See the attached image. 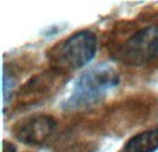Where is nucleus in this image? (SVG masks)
Segmentation results:
<instances>
[{
  "instance_id": "nucleus-3",
  "label": "nucleus",
  "mask_w": 158,
  "mask_h": 152,
  "mask_svg": "<svg viewBox=\"0 0 158 152\" xmlns=\"http://www.w3.org/2000/svg\"><path fill=\"white\" fill-rule=\"evenodd\" d=\"M118 58L132 66H143L158 60V25L137 30L121 46Z\"/></svg>"
},
{
  "instance_id": "nucleus-4",
  "label": "nucleus",
  "mask_w": 158,
  "mask_h": 152,
  "mask_svg": "<svg viewBox=\"0 0 158 152\" xmlns=\"http://www.w3.org/2000/svg\"><path fill=\"white\" fill-rule=\"evenodd\" d=\"M57 130V120L50 115H32L17 122L13 127L14 137L22 144L39 147L49 141Z\"/></svg>"
},
{
  "instance_id": "nucleus-5",
  "label": "nucleus",
  "mask_w": 158,
  "mask_h": 152,
  "mask_svg": "<svg viewBox=\"0 0 158 152\" xmlns=\"http://www.w3.org/2000/svg\"><path fill=\"white\" fill-rule=\"evenodd\" d=\"M158 151V129L146 130L126 141L122 152H156Z\"/></svg>"
},
{
  "instance_id": "nucleus-7",
  "label": "nucleus",
  "mask_w": 158,
  "mask_h": 152,
  "mask_svg": "<svg viewBox=\"0 0 158 152\" xmlns=\"http://www.w3.org/2000/svg\"><path fill=\"white\" fill-rule=\"evenodd\" d=\"M3 152H17V148L14 144L8 141H4L3 142Z\"/></svg>"
},
{
  "instance_id": "nucleus-6",
  "label": "nucleus",
  "mask_w": 158,
  "mask_h": 152,
  "mask_svg": "<svg viewBox=\"0 0 158 152\" xmlns=\"http://www.w3.org/2000/svg\"><path fill=\"white\" fill-rule=\"evenodd\" d=\"M14 87H15V79L8 72L7 66H4V71H3V104H4V112L8 106V102L13 98Z\"/></svg>"
},
{
  "instance_id": "nucleus-1",
  "label": "nucleus",
  "mask_w": 158,
  "mask_h": 152,
  "mask_svg": "<svg viewBox=\"0 0 158 152\" xmlns=\"http://www.w3.org/2000/svg\"><path fill=\"white\" fill-rule=\"evenodd\" d=\"M121 75L110 62L90 66L79 75L69 97L63 102L65 111H81L104 100L112 89L119 84Z\"/></svg>"
},
{
  "instance_id": "nucleus-2",
  "label": "nucleus",
  "mask_w": 158,
  "mask_h": 152,
  "mask_svg": "<svg viewBox=\"0 0 158 152\" xmlns=\"http://www.w3.org/2000/svg\"><path fill=\"white\" fill-rule=\"evenodd\" d=\"M97 51V36L89 29L72 33L58 42L49 51V61L58 74L78 71L94 58Z\"/></svg>"
}]
</instances>
